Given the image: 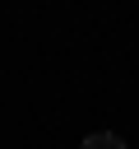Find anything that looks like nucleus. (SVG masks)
<instances>
[{"mask_svg":"<svg viewBox=\"0 0 139 149\" xmlns=\"http://www.w3.org/2000/svg\"><path fill=\"white\" fill-rule=\"evenodd\" d=\"M83 149H125V140H120V135H111V130H102V135H88V140H83Z\"/></svg>","mask_w":139,"mask_h":149,"instance_id":"f257e3e1","label":"nucleus"}]
</instances>
